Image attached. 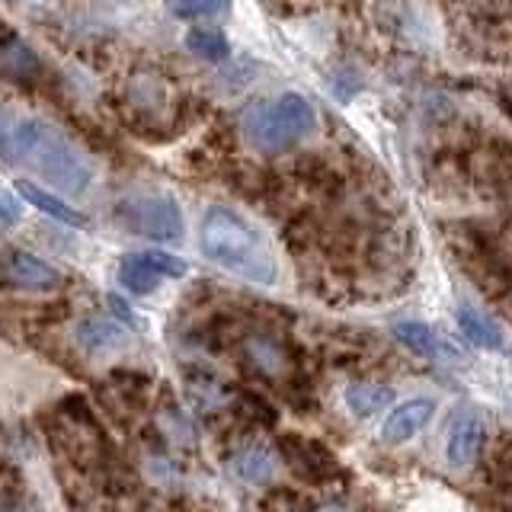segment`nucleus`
Listing matches in <instances>:
<instances>
[{
    "mask_svg": "<svg viewBox=\"0 0 512 512\" xmlns=\"http://www.w3.org/2000/svg\"><path fill=\"white\" fill-rule=\"evenodd\" d=\"M0 160L42 176L71 196L87 192L93 183L90 157L61 128L36 116H16L7 109H0Z\"/></svg>",
    "mask_w": 512,
    "mask_h": 512,
    "instance_id": "obj_1",
    "label": "nucleus"
},
{
    "mask_svg": "<svg viewBox=\"0 0 512 512\" xmlns=\"http://www.w3.org/2000/svg\"><path fill=\"white\" fill-rule=\"evenodd\" d=\"M202 253L231 276H240L253 285H272L279 279V263L263 240L260 228L234 208H208L199 231Z\"/></svg>",
    "mask_w": 512,
    "mask_h": 512,
    "instance_id": "obj_2",
    "label": "nucleus"
},
{
    "mask_svg": "<svg viewBox=\"0 0 512 512\" xmlns=\"http://www.w3.org/2000/svg\"><path fill=\"white\" fill-rule=\"evenodd\" d=\"M317 128V112L301 93H282L276 100H253L240 109V132L256 151L276 154L308 138Z\"/></svg>",
    "mask_w": 512,
    "mask_h": 512,
    "instance_id": "obj_3",
    "label": "nucleus"
},
{
    "mask_svg": "<svg viewBox=\"0 0 512 512\" xmlns=\"http://www.w3.org/2000/svg\"><path fill=\"white\" fill-rule=\"evenodd\" d=\"M116 218L122 228L132 234L151 237V240H180L183 237V215L180 205L170 196H160V192H138V196H128L119 202Z\"/></svg>",
    "mask_w": 512,
    "mask_h": 512,
    "instance_id": "obj_4",
    "label": "nucleus"
},
{
    "mask_svg": "<svg viewBox=\"0 0 512 512\" xmlns=\"http://www.w3.org/2000/svg\"><path fill=\"white\" fill-rule=\"evenodd\" d=\"M487 442V426L477 413L464 410L452 420V429H448V442H445V458L452 468H471V464L480 458Z\"/></svg>",
    "mask_w": 512,
    "mask_h": 512,
    "instance_id": "obj_5",
    "label": "nucleus"
},
{
    "mask_svg": "<svg viewBox=\"0 0 512 512\" xmlns=\"http://www.w3.org/2000/svg\"><path fill=\"white\" fill-rule=\"evenodd\" d=\"M74 340L77 346L87 352V356H116L128 346V330L119 324V320H109V317H87L80 320L77 330H74Z\"/></svg>",
    "mask_w": 512,
    "mask_h": 512,
    "instance_id": "obj_6",
    "label": "nucleus"
},
{
    "mask_svg": "<svg viewBox=\"0 0 512 512\" xmlns=\"http://www.w3.org/2000/svg\"><path fill=\"white\" fill-rule=\"evenodd\" d=\"M228 468L234 471V477L247 480V484L263 487V484H269L272 477H276V471H279V458H276V452H272L269 445H263V442H250V445H240L237 452H231Z\"/></svg>",
    "mask_w": 512,
    "mask_h": 512,
    "instance_id": "obj_7",
    "label": "nucleus"
},
{
    "mask_svg": "<svg viewBox=\"0 0 512 512\" xmlns=\"http://www.w3.org/2000/svg\"><path fill=\"white\" fill-rule=\"evenodd\" d=\"M394 336L423 359H458L461 356L442 333H436L429 324H420V320H400V324H394Z\"/></svg>",
    "mask_w": 512,
    "mask_h": 512,
    "instance_id": "obj_8",
    "label": "nucleus"
},
{
    "mask_svg": "<svg viewBox=\"0 0 512 512\" xmlns=\"http://www.w3.org/2000/svg\"><path fill=\"white\" fill-rule=\"evenodd\" d=\"M128 103L148 119L164 116L170 109V84L164 80V74H154V71L135 74L132 84H128Z\"/></svg>",
    "mask_w": 512,
    "mask_h": 512,
    "instance_id": "obj_9",
    "label": "nucleus"
},
{
    "mask_svg": "<svg viewBox=\"0 0 512 512\" xmlns=\"http://www.w3.org/2000/svg\"><path fill=\"white\" fill-rule=\"evenodd\" d=\"M432 413H436V400L429 397H413L407 404L394 407L388 423H384V442H407L432 420Z\"/></svg>",
    "mask_w": 512,
    "mask_h": 512,
    "instance_id": "obj_10",
    "label": "nucleus"
},
{
    "mask_svg": "<svg viewBox=\"0 0 512 512\" xmlns=\"http://www.w3.org/2000/svg\"><path fill=\"white\" fill-rule=\"evenodd\" d=\"M244 359L260 378H282L288 368V356L279 340H272L266 333H250L244 336Z\"/></svg>",
    "mask_w": 512,
    "mask_h": 512,
    "instance_id": "obj_11",
    "label": "nucleus"
},
{
    "mask_svg": "<svg viewBox=\"0 0 512 512\" xmlns=\"http://www.w3.org/2000/svg\"><path fill=\"white\" fill-rule=\"evenodd\" d=\"M7 276L20 288H36V292H45V288H55L61 282L58 269H52L48 263H42L39 256L23 253V250H13L7 256Z\"/></svg>",
    "mask_w": 512,
    "mask_h": 512,
    "instance_id": "obj_12",
    "label": "nucleus"
},
{
    "mask_svg": "<svg viewBox=\"0 0 512 512\" xmlns=\"http://www.w3.org/2000/svg\"><path fill=\"white\" fill-rule=\"evenodd\" d=\"M16 192L29 202V205H36L42 215H52L55 221H61V224H71V228H84L87 224V218L77 212V208H71L64 199H58L55 192H48V189H42L39 183H32V180H20L16 183Z\"/></svg>",
    "mask_w": 512,
    "mask_h": 512,
    "instance_id": "obj_13",
    "label": "nucleus"
},
{
    "mask_svg": "<svg viewBox=\"0 0 512 512\" xmlns=\"http://www.w3.org/2000/svg\"><path fill=\"white\" fill-rule=\"evenodd\" d=\"M119 282L135 295H151L154 288L164 282V272H160L144 253H128L119 263Z\"/></svg>",
    "mask_w": 512,
    "mask_h": 512,
    "instance_id": "obj_14",
    "label": "nucleus"
},
{
    "mask_svg": "<svg viewBox=\"0 0 512 512\" xmlns=\"http://www.w3.org/2000/svg\"><path fill=\"white\" fill-rule=\"evenodd\" d=\"M39 71H42V61L23 39H7L0 45V74H7L10 80H29Z\"/></svg>",
    "mask_w": 512,
    "mask_h": 512,
    "instance_id": "obj_15",
    "label": "nucleus"
},
{
    "mask_svg": "<svg viewBox=\"0 0 512 512\" xmlns=\"http://www.w3.org/2000/svg\"><path fill=\"white\" fill-rule=\"evenodd\" d=\"M455 320H458V330L464 333V340L468 343H474L480 349H503V333L490 317H484L474 308H458Z\"/></svg>",
    "mask_w": 512,
    "mask_h": 512,
    "instance_id": "obj_16",
    "label": "nucleus"
},
{
    "mask_svg": "<svg viewBox=\"0 0 512 512\" xmlns=\"http://www.w3.org/2000/svg\"><path fill=\"white\" fill-rule=\"evenodd\" d=\"M346 404L356 416H375L381 410H388L394 404V391L384 388V384H352L346 391Z\"/></svg>",
    "mask_w": 512,
    "mask_h": 512,
    "instance_id": "obj_17",
    "label": "nucleus"
},
{
    "mask_svg": "<svg viewBox=\"0 0 512 512\" xmlns=\"http://www.w3.org/2000/svg\"><path fill=\"white\" fill-rule=\"evenodd\" d=\"M189 52L205 61H224L231 55V45L224 39V32L218 26H192L186 36Z\"/></svg>",
    "mask_w": 512,
    "mask_h": 512,
    "instance_id": "obj_18",
    "label": "nucleus"
},
{
    "mask_svg": "<svg viewBox=\"0 0 512 512\" xmlns=\"http://www.w3.org/2000/svg\"><path fill=\"white\" fill-rule=\"evenodd\" d=\"M285 455L292 458L295 464H304L311 477H327V474L333 471V464H330L333 458H330L320 445H314V442L288 439V442H285Z\"/></svg>",
    "mask_w": 512,
    "mask_h": 512,
    "instance_id": "obj_19",
    "label": "nucleus"
},
{
    "mask_svg": "<svg viewBox=\"0 0 512 512\" xmlns=\"http://www.w3.org/2000/svg\"><path fill=\"white\" fill-rule=\"evenodd\" d=\"M224 10V0H176L173 13L183 20H199V16H215Z\"/></svg>",
    "mask_w": 512,
    "mask_h": 512,
    "instance_id": "obj_20",
    "label": "nucleus"
},
{
    "mask_svg": "<svg viewBox=\"0 0 512 512\" xmlns=\"http://www.w3.org/2000/svg\"><path fill=\"white\" fill-rule=\"evenodd\" d=\"M189 391H192V397H196L205 410H215L218 404H224V388H221V384H218L215 378H199V381H192V384H189Z\"/></svg>",
    "mask_w": 512,
    "mask_h": 512,
    "instance_id": "obj_21",
    "label": "nucleus"
},
{
    "mask_svg": "<svg viewBox=\"0 0 512 512\" xmlns=\"http://www.w3.org/2000/svg\"><path fill=\"white\" fill-rule=\"evenodd\" d=\"M0 221H7V224L20 221V205L13 202L10 192H0Z\"/></svg>",
    "mask_w": 512,
    "mask_h": 512,
    "instance_id": "obj_22",
    "label": "nucleus"
},
{
    "mask_svg": "<svg viewBox=\"0 0 512 512\" xmlns=\"http://www.w3.org/2000/svg\"><path fill=\"white\" fill-rule=\"evenodd\" d=\"M109 304H112V311H116L119 317H125L128 324H132V311L125 308V301H122V298H116V295H112V298H109Z\"/></svg>",
    "mask_w": 512,
    "mask_h": 512,
    "instance_id": "obj_23",
    "label": "nucleus"
}]
</instances>
